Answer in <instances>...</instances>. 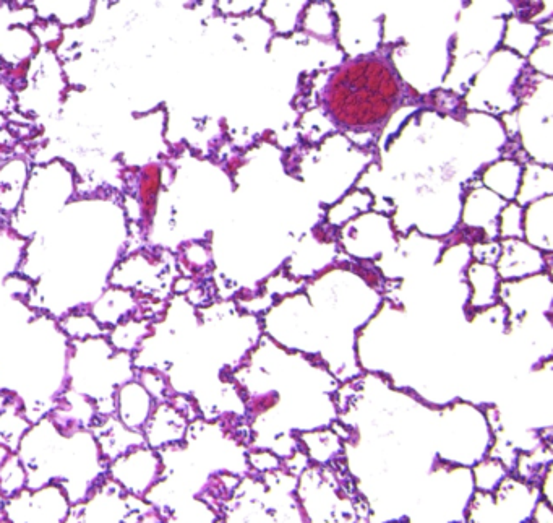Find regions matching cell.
Instances as JSON below:
<instances>
[{
  "label": "cell",
  "mask_w": 553,
  "mask_h": 523,
  "mask_svg": "<svg viewBox=\"0 0 553 523\" xmlns=\"http://www.w3.org/2000/svg\"><path fill=\"white\" fill-rule=\"evenodd\" d=\"M148 507L145 499L124 493L106 476L85 501L72 506L65 523H138Z\"/></svg>",
  "instance_id": "obj_1"
},
{
  "label": "cell",
  "mask_w": 553,
  "mask_h": 523,
  "mask_svg": "<svg viewBox=\"0 0 553 523\" xmlns=\"http://www.w3.org/2000/svg\"><path fill=\"white\" fill-rule=\"evenodd\" d=\"M72 511V502L57 483L5 499L4 517L10 523H65Z\"/></svg>",
  "instance_id": "obj_2"
},
{
  "label": "cell",
  "mask_w": 553,
  "mask_h": 523,
  "mask_svg": "<svg viewBox=\"0 0 553 523\" xmlns=\"http://www.w3.org/2000/svg\"><path fill=\"white\" fill-rule=\"evenodd\" d=\"M166 475L163 455L142 446L108 463L109 480L133 498L145 499Z\"/></svg>",
  "instance_id": "obj_3"
},
{
  "label": "cell",
  "mask_w": 553,
  "mask_h": 523,
  "mask_svg": "<svg viewBox=\"0 0 553 523\" xmlns=\"http://www.w3.org/2000/svg\"><path fill=\"white\" fill-rule=\"evenodd\" d=\"M185 431H187V418L176 407H172L171 403L163 402L156 405L150 420L142 429V434L145 437L146 447L156 452H164L181 444L184 441Z\"/></svg>",
  "instance_id": "obj_4"
},
{
  "label": "cell",
  "mask_w": 553,
  "mask_h": 523,
  "mask_svg": "<svg viewBox=\"0 0 553 523\" xmlns=\"http://www.w3.org/2000/svg\"><path fill=\"white\" fill-rule=\"evenodd\" d=\"M90 433L95 436L104 462L111 463L137 447L146 446L145 437L127 428L116 416H98L91 424Z\"/></svg>",
  "instance_id": "obj_5"
},
{
  "label": "cell",
  "mask_w": 553,
  "mask_h": 523,
  "mask_svg": "<svg viewBox=\"0 0 553 523\" xmlns=\"http://www.w3.org/2000/svg\"><path fill=\"white\" fill-rule=\"evenodd\" d=\"M158 403L143 389L138 381H129L119 385L114 394V416L124 426L142 433L145 424Z\"/></svg>",
  "instance_id": "obj_6"
},
{
  "label": "cell",
  "mask_w": 553,
  "mask_h": 523,
  "mask_svg": "<svg viewBox=\"0 0 553 523\" xmlns=\"http://www.w3.org/2000/svg\"><path fill=\"white\" fill-rule=\"evenodd\" d=\"M31 424L33 423L25 413V403L17 395L9 403V407L0 413V446L15 454Z\"/></svg>",
  "instance_id": "obj_7"
},
{
  "label": "cell",
  "mask_w": 553,
  "mask_h": 523,
  "mask_svg": "<svg viewBox=\"0 0 553 523\" xmlns=\"http://www.w3.org/2000/svg\"><path fill=\"white\" fill-rule=\"evenodd\" d=\"M28 489V473L17 454H10L0 467V494L13 498Z\"/></svg>",
  "instance_id": "obj_8"
},
{
  "label": "cell",
  "mask_w": 553,
  "mask_h": 523,
  "mask_svg": "<svg viewBox=\"0 0 553 523\" xmlns=\"http://www.w3.org/2000/svg\"><path fill=\"white\" fill-rule=\"evenodd\" d=\"M159 171L155 166L146 168L145 178H143L142 189H140V197H142L143 215L146 218H151L156 207V194L159 189Z\"/></svg>",
  "instance_id": "obj_9"
},
{
  "label": "cell",
  "mask_w": 553,
  "mask_h": 523,
  "mask_svg": "<svg viewBox=\"0 0 553 523\" xmlns=\"http://www.w3.org/2000/svg\"><path fill=\"white\" fill-rule=\"evenodd\" d=\"M138 523H166V517L163 512L158 511L156 507L151 506L143 512L142 517L138 520Z\"/></svg>",
  "instance_id": "obj_10"
},
{
  "label": "cell",
  "mask_w": 553,
  "mask_h": 523,
  "mask_svg": "<svg viewBox=\"0 0 553 523\" xmlns=\"http://www.w3.org/2000/svg\"><path fill=\"white\" fill-rule=\"evenodd\" d=\"M12 454L9 449H5L4 446H0V467H2V463L7 460V457Z\"/></svg>",
  "instance_id": "obj_11"
},
{
  "label": "cell",
  "mask_w": 553,
  "mask_h": 523,
  "mask_svg": "<svg viewBox=\"0 0 553 523\" xmlns=\"http://www.w3.org/2000/svg\"><path fill=\"white\" fill-rule=\"evenodd\" d=\"M4 504H5L4 496H2V494H0V519H2V517H4Z\"/></svg>",
  "instance_id": "obj_12"
},
{
  "label": "cell",
  "mask_w": 553,
  "mask_h": 523,
  "mask_svg": "<svg viewBox=\"0 0 553 523\" xmlns=\"http://www.w3.org/2000/svg\"><path fill=\"white\" fill-rule=\"evenodd\" d=\"M0 523H10L9 520L5 519V517H2V519H0Z\"/></svg>",
  "instance_id": "obj_13"
}]
</instances>
